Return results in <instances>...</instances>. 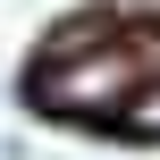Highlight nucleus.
<instances>
[{
    "label": "nucleus",
    "instance_id": "2",
    "mask_svg": "<svg viewBox=\"0 0 160 160\" xmlns=\"http://www.w3.org/2000/svg\"><path fill=\"white\" fill-rule=\"evenodd\" d=\"M118 127H127V135H143V143H160V76L127 101V118H118Z\"/></svg>",
    "mask_w": 160,
    "mask_h": 160
},
{
    "label": "nucleus",
    "instance_id": "1",
    "mask_svg": "<svg viewBox=\"0 0 160 160\" xmlns=\"http://www.w3.org/2000/svg\"><path fill=\"white\" fill-rule=\"evenodd\" d=\"M160 68H143V51L127 34H101V25H68L51 42V59L25 76L34 110L51 118H127V101L152 84Z\"/></svg>",
    "mask_w": 160,
    "mask_h": 160
}]
</instances>
